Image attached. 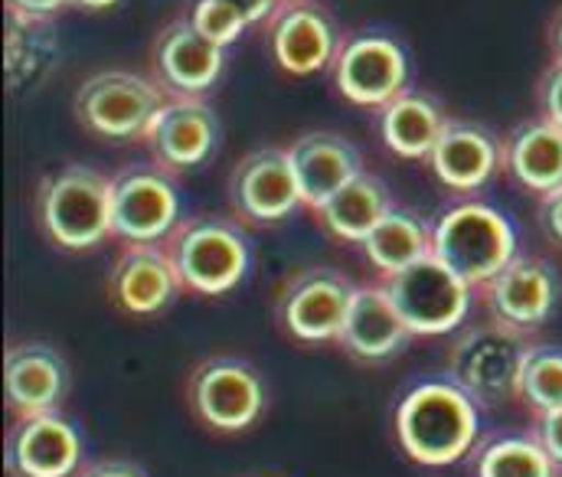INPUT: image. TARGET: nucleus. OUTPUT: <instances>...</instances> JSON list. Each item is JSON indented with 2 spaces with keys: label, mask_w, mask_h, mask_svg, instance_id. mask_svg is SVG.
Listing matches in <instances>:
<instances>
[{
  "label": "nucleus",
  "mask_w": 562,
  "mask_h": 477,
  "mask_svg": "<svg viewBox=\"0 0 562 477\" xmlns=\"http://www.w3.org/2000/svg\"><path fill=\"white\" fill-rule=\"evenodd\" d=\"M393 432L422 468L458 465L477 445V402L451 379H422L400 396Z\"/></svg>",
  "instance_id": "1"
},
{
  "label": "nucleus",
  "mask_w": 562,
  "mask_h": 477,
  "mask_svg": "<svg viewBox=\"0 0 562 477\" xmlns=\"http://www.w3.org/2000/svg\"><path fill=\"white\" fill-rule=\"evenodd\" d=\"M43 236L66 252H89L112 236V177L95 167L66 163L36 186Z\"/></svg>",
  "instance_id": "2"
},
{
  "label": "nucleus",
  "mask_w": 562,
  "mask_h": 477,
  "mask_svg": "<svg viewBox=\"0 0 562 477\" xmlns=\"http://www.w3.org/2000/svg\"><path fill=\"white\" fill-rule=\"evenodd\" d=\"M164 249L183 282V292L220 298L243 285L252 265V249L243 226L229 216L200 213L180 219L164 239Z\"/></svg>",
  "instance_id": "3"
},
{
  "label": "nucleus",
  "mask_w": 562,
  "mask_h": 477,
  "mask_svg": "<svg viewBox=\"0 0 562 477\" xmlns=\"http://www.w3.org/2000/svg\"><path fill=\"white\" fill-rule=\"evenodd\" d=\"M533 343V333L501 320L471 323L448 347V379L481 406L520 402V373Z\"/></svg>",
  "instance_id": "4"
},
{
  "label": "nucleus",
  "mask_w": 562,
  "mask_h": 477,
  "mask_svg": "<svg viewBox=\"0 0 562 477\" xmlns=\"http://www.w3.org/2000/svg\"><path fill=\"white\" fill-rule=\"evenodd\" d=\"M431 255L477 292L517 255V229L497 206L464 200L431 223Z\"/></svg>",
  "instance_id": "5"
},
{
  "label": "nucleus",
  "mask_w": 562,
  "mask_h": 477,
  "mask_svg": "<svg viewBox=\"0 0 562 477\" xmlns=\"http://www.w3.org/2000/svg\"><path fill=\"white\" fill-rule=\"evenodd\" d=\"M183 393L193 419L216 435L249 432L269 402L262 373L233 353H213L193 363Z\"/></svg>",
  "instance_id": "6"
},
{
  "label": "nucleus",
  "mask_w": 562,
  "mask_h": 477,
  "mask_svg": "<svg viewBox=\"0 0 562 477\" xmlns=\"http://www.w3.org/2000/svg\"><path fill=\"white\" fill-rule=\"evenodd\" d=\"M170 95L147 76L138 72H95L89 76L72 99L76 118L86 132L102 141H144L154 115Z\"/></svg>",
  "instance_id": "7"
},
{
  "label": "nucleus",
  "mask_w": 562,
  "mask_h": 477,
  "mask_svg": "<svg viewBox=\"0 0 562 477\" xmlns=\"http://www.w3.org/2000/svg\"><path fill=\"white\" fill-rule=\"evenodd\" d=\"M380 285L416 337L458 330L471 311V298L477 295L435 255H425L416 265L380 279Z\"/></svg>",
  "instance_id": "8"
},
{
  "label": "nucleus",
  "mask_w": 562,
  "mask_h": 477,
  "mask_svg": "<svg viewBox=\"0 0 562 477\" xmlns=\"http://www.w3.org/2000/svg\"><path fill=\"white\" fill-rule=\"evenodd\" d=\"M180 226V190L170 170L132 163L112 177V236L125 246H160Z\"/></svg>",
  "instance_id": "9"
},
{
  "label": "nucleus",
  "mask_w": 562,
  "mask_h": 477,
  "mask_svg": "<svg viewBox=\"0 0 562 477\" xmlns=\"http://www.w3.org/2000/svg\"><path fill=\"white\" fill-rule=\"evenodd\" d=\"M357 288L360 285L340 269H301L281 285L276 298V323L281 333L297 343H337Z\"/></svg>",
  "instance_id": "10"
},
{
  "label": "nucleus",
  "mask_w": 562,
  "mask_h": 477,
  "mask_svg": "<svg viewBox=\"0 0 562 477\" xmlns=\"http://www.w3.org/2000/svg\"><path fill=\"white\" fill-rule=\"evenodd\" d=\"M330 69L337 92L353 105L383 109L409 86V56L390 33L344 36Z\"/></svg>",
  "instance_id": "11"
},
{
  "label": "nucleus",
  "mask_w": 562,
  "mask_h": 477,
  "mask_svg": "<svg viewBox=\"0 0 562 477\" xmlns=\"http://www.w3.org/2000/svg\"><path fill=\"white\" fill-rule=\"evenodd\" d=\"M477 298L491 320H501L520 333H537L560 305V275L547 259L517 252L491 282L477 288Z\"/></svg>",
  "instance_id": "12"
},
{
  "label": "nucleus",
  "mask_w": 562,
  "mask_h": 477,
  "mask_svg": "<svg viewBox=\"0 0 562 477\" xmlns=\"http://www.w3.org/2000/svg\"><path fill=\"white\" fill-rule=\"evenodd\" d=\"M226 193L233 216L249 226H276L297 206H304L294 167L284 148H256L236 160Z\"/></svg>",
  "instance_id": "13"
},
{
  "label": "nucleus",
  "mask_w": 562,
  "mask_h": 477,
  "mask_svg": "<svg viewBox=\"0 0 562 477\" xmlns=\"http://www.w3.org/2000/svg\"><path fill=\"white\" fill-rule=\"evenodd\" d=\"M223 46L200 36L187 16H177L154 36V82L170 99H203L223 72Z\"/></svg>",
  "instance_id": "14"
},
{
  "label": "nucleus",
  "mask_w": 562,
  "mask_h": 477,
  "mask_svg": "<svg viewBox=\"0 0 562 477\" xmlns=\"http://www.w3.org/2000/svg\"><path fill=\"white\" fill-rule=\"evenodd\" d=\"M3 462L10 477H72L82 468V435L59 412L26 416L7 432Z\"/></svg>",
  "instance_id": "15"
},
{
  "label": "nucleus",
  "mask_w": 562,
  "mask_h": 477,
  "mask_svg": "<svg viewBox=\"0 0 562 477\" xmlns=\"http://www.w3.org/2000/svg\"><path fill=\"white\" fill-rule=\"evenodd\" d=\"M69 363L53 343L23 340L3 353V396L16 419L59 412L69 396Z\"/></svg>",
  "instance_id": "16"
},
{
  "label": "nucleus",
  "mask_w": 562,
  "mask_h": 477,
  "mask_svg": "<svg viewBox=\"0 0 562 477\" xmlns=\"http://www.w3.org/2000/svg\"><path fill=\"white\" fill-rule=\"evenodd\" d=\"M340 43L334 16L311 0H284L269 20L272 56L288 76H311L334 66Z\"/></svg>",
  "instance_id": "17"
},
{
  "label": "nucleus",
  "mask_w": 562,
  "mask_h": 477,
  "mask_svg": "<svg viewBox=\"0 0 562 477\" xmlns=\"http://www.w3.org/2000/svg\"><path fill=\"white\" fill-rule=\"evenodd\" d=\"M183 295V282L160 246H125L109 269V302L128 318H157Z\"/></svg>",
  "instance_id": "18"
},
{
  "label": "nucleus",
  "mask_w": 562,
  "mask_h": 477,
  "mask_svg": "<svg viewBox=\"0 0 562 477\" xmlns=\"http://www.w3.org/2000/svg\"><path fill=\"white\" fill-rule=\"evenodd\" d=\"M144 145L157 167L170 173L193 170L213 158L220 118L203 99H167L144 135Z\"/></svg>",
  "instance_id": "19"
},
{
  "label": "nucleus",
  "mask_w": 562,
  "mask_h": 477,
  "mask_svg": "<svg viewBox=\"0 0 562 477\" xmlns=\"http://www.w3.org/2000/svg\"><path fill=\"white\" fill-rule=\"evenodd\" d=\"M413 337L416 333L400 318L383 285L373 282V285L357 288L347 320L340 327L337 347L363 366H380V363L396 360L413 343Z\"/></svg>",
  "instance_id": "20"
},
{
  "label": "nucleus",
  "mask_w": 562,
  "mask_h": 477,
  "mask_svg": "<svg viewBox=\"0 0 562 477\" xmlns=\"http://www.w3.org/2000/svg\"><path fill=\"white\" fill-rule=\"evenodd\" d=\"M288 160L294 167L301 200L307 209H321L337 190H344L353 177H360L363 155L353 141L334 132H307L297 135L288 148Z\"/></svg>",
  "instance_id": "21"
},
{
  "label": "nucleus",
  "mask_w": 562,
  "mask_h": 477,
  "mask_svg": "<svg viewBox=\"0 0 562 477\" xmlns=\"http://www.w3.org/2000/svg\"><path fill=\"white\" fill-rule=\"evenodd\" d=\"M428 167L441 186L454 193H474L487 186L504 167V141L494 138L484 125L448 118L438 145L428 155Z\"/></svg>",
  "instance_id": "22"
},
{
  "label": "nucleus",
  "mask_w": 562,
  "mask_h": 477,
  "mask_svg": "<svg viewBox=\"0 0 562 477\" xmlns=\"http://www.w3.org/2000/svg\"><path fill=\"white\" fill-rule=\"evenodd\" d=\"M504 170L537 200L562 186V128L533 115L507 132Z\"/></svg>",
  "instance_id": "23"
},
{
  "label": "nucleus",
  "mask_w": 562,
  "mask_h": 477,
  "mask_svg": "<svg viewBox=\"0 0 562 477\" xmlns=\"http://www.w3.org/2000/svg\"><path fill=\"white\" fill-rule=\"evenodd\" d=\"M445 125L448 115L441 102L419 89H406L403 95L380 109V135L396 158L428 160Z\"/></svg>",
  "instance_id": "24"
},
{
  "label": "nucleus",
  "mask_w": 562,
  "mask_h": 477,
  "mask_svg": "<svg viewBox=\"0 0 562 477\" xmlns=\"http://www.w3.org/2000/svg\"><path fill=\"white\" fill-rule=\"evenodd\" d=\"M393 206H396V203H393L390 186H386L376 173L363 170V173L353 177L344 190H337L314 216L321 219V226H324L330 236L360 246V242L373 232V226H376Z\"/></svg>",
  "instance_id": "25"
},
{
  "label": "nucleus",
  "mask_w": 562,
  "mask_h": 477,
  "mask_svg": "<svg viewBox=\"0 0 562 477\" xmlns=\"http://www.w3.org/2000/svg\"><path fill=\"white\" fill-rule=\"evenodd\" d=\"M360 249L380 279H386L431 255V226H425L413 209L393 206L360 242Z\"/></svg>",
  "instance_id": "26"
},
{
  "label": "nucleus",
  "mask_w": 562,
  "mask_h": 477,
  "mask_svg": "<svg viewBox=\"0 0 562 477\" xmlns=\"http://www.w3.org/2000/svg\"><path fill=\"white\" fill-rule=\"evenodd\" d=\"M474 477H560V465L547 455L533 432L494 435L468 455Z\"/></svg>",
  "instance_id": "27"
},
{
  "label": "nucleus",
  "mask_w": 562,
  "mask_h": 477,
  "mask_svg": "<svg viewBox=\"0 0 562 477\" xmlns=\"http://www.w3.org/2000/svg\"><path fill=\"white\" fill-rule=\"evenodd\" d=\"M520 402L533 412H553L562 406V347L533 343L520 373Z\"/></svg>",
  "instance_id": "28"
},
{
  "label": "nucleus",
  "mask_w": 562,
  "mask_h": 477,
  "mask_svg": "<svg viewBox=\"0 0 562 477\" xmlns=\"http://www.w3.org/2000/svg\"><path fill=\"white\" fill-rule=\"evenodd\" d=\"M187 20L193 23V30L200 36H206L210 43H216L223 49L229 43H236L243 36V30L249 26L243 20V13L226 0H193V7L187 10Z\"/></svg>",
  "instance_id": "29"
},
{
  "label": "nucleus",
  "mask_w": 562,
  "mask_h": 477,
  "mask_svg": "<svg viewBox=\"0 0 562 477\" xmlns=\"http://www.w3.org/2000/svg\"><path fill=\"white\" fill-rule=\"evenodd\" d=\"M537 115L562 128V63H550L537 79Z\"/></svg>",
  "instance_id": "30"
},
{
  "label": "nucleus",
  "mask_w": 562,
  "mask_h": 477,
  "mask_svg": "<svg viewBox=\"0 0 562 477\" xmlns=\"http://www.w3.org/2000/svg\"><path fill=\"white\" fill-rule=\"evenodd\" d=\"M537 442L547 448V455L562 468V406L553 412H543V416H533V429Z\"/></svg>",
  "instance_id": "31"
},
{
  "label": "nucleus",
  "mask_w": 562,
  "mask_h": 477,
  "mask_svg": "<svg viewBox=\"0 0 562 477\" xmlns=\"http://www.w3.org/2000/svg\"><path fill=\"white\" fill-rule=\"evenodd\" d=\"M537 223H540L543 236L562 249V186L537 200Z\"/></svg>",
  "instance_id": "32"
},
{
  "label": "nucleus",
  "mask_w": 562,
  "mask_h": 477,
  "mask_svg": "<svg viewBox=\"0 0 562 477\" xmlns=\"http://www.w3.org/2000/svg\"><path fill=\"white\" fill-rule=\"evenodd\" d=\"M72 477H147V472L132 458H95L82 462V468Z\"/></svg>",
  "instance_id": "33"
},
{
  "label": "nucleus",
  "mask_w": 562,
  "mask_h": 477,
  "mask_svg": "<svg viewBox=\"0 0 562 477\" xmlns=\"http://www.w3.org/2000/svg\"><path fill=\"white\" fill-rule=\"evenodd\" d=\"M63 7H72L69 0H7V13L26 16V20H49Z\"/></svg>",
  "instance_id": "34"
},
{
  "label": "nucleus",
  "mask_w": 562,
  "mask_h": 477,
  "mask_svg": "<svg viewBox=\"0 0 562 477\" xmlns=\"http://www.w3.org/2000/svg\"><path fill=\"white\" fill-rule=\"evenodd\" d=\"M226 3H233V7L243 13V20H246L249 26L269 23V20L276 16V10L281 7V0H226Z\"/></svg>",
  "instance_id": "35"
},
{
  "label": "nucleus",
  "mask_w": 562,
  "mask_h": 477,
  "mask_svg": "<svg viewBox=\"0 0 562 477\" xmlns=\"http://www.w3.org/2000/svg\"><path fill=\"white\" fill-rule=\"evenodd\" d=\"M547 46H550V56L553 63H562V3L557 7L550 26H547Z\"/></svg>",
  "instance_id": "36"
},
{
  "label": "nucleus",
  "mask_w": 562,
  "mask_h": 477,
  "mask_svg": "<svg viewBox=\"0 0 562 477\" xmlns=\"http://www.w3.org/2000/svg\"><path fill=\"white\" fill-rule=\"evenodd\" d=\"M72 7H79V10H109V7H115L119 0H69Z\"/></svg>",
  "instance_id": "37"
},
{
  "label": "nucleus",
  "mask_w": 562,
  "mask_h": 477,
  "mask_svg": "<svg viewBox=\"0 0 562 477\" xmlns=\"http://www.w3.org/2000/svg\"><path fill=\"white\" fill-rule=\"evenodd\" d=\"M252 477H259V475H252Z\"/></svg>",
  "instance_id": "38"
},
{
  "label": "nucleus",
  "mask_w": 562,
  "mask_h": 477,
  "mask_svg": "<svg viewBox=\"0 0 562 477\" xmlns=\"http://www.w3.org/2000/svg\"><path fill=\"white\" fill-rule=\"evenodd\" d=\"M281 3H284V0H281Z\"/></svg>",
  "instance_id": "39"
}]
</instances>
